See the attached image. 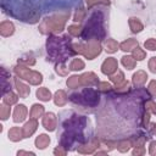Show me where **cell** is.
Here are the masks:
<instances>
[{
    "label": "cell",
    "instance_id": "1",
    "mask_svg": "<svg viewBox=\"0 0 156 156\" xmlns=\"http://www.w3.org/2000/svg\"><path fill=\"white\" fill-rule=\"evenodd\" d=\"M48 56L51 61H56L58 63H63L68 57L77 54L71 45V38L68 35L58 38L55 35H50L46 41Z\"/></svg>",
    "mask_w": 156,
    "mask_h": 156
},
{
    "label": "cell",
    "instance_id": "2",
    "mask_svg": "<svg viewBox=\"0 0 156 156\" xmlns=\"http://www.w3.org/2000/svg\"><path fill=\"white\" fill-rule=\"evenodd\" d=\"M104 11L102 9L94 10L85 24V27L82 29V39L85 41H99L105 38V27H104Z\"/></svg>",
    "mask_w": 156,
    "mask_h": 156
},
{
    "label": "cell",
    "instance_id": "3",
    "mask_svg": "<svg viewBox=\"0 0 156 156\" xmlns=\"http://www.w3.org/2000/svg\"><path fill=\"white\" fill-rule=\"evenodd\" d=\"M74 104H79L88 107H95L100 101V93L90 87L84 88L80 93H74L69 98Z\"/></svg>",
    "mask_w": 156,
    "mask_h": 156
},
{
    "label": "cell",
    "instance_id": "4",
    "mask_svg": "<svg viewBox=\"0 0 156 156\" xmlns=\"http://www.w3.org/2000/svg\"><path fill=\"white\" fill-rule=\"evenodd\" d=\"M68 17H69V11L63 12V13L58 12L57 15L44 20L41 22L39 29L43 34H48V33H51V32H61L65 27L66 21L68 20Z\"/></svg>",
    "mask_w": 156,
    "mask_h": 156
},
{
    "label": "cell",
    "instance_id": "5",
    "mask_svg": "<svg viewBox=\"0 0 156 156\" xmlns=\"http://www.w3.org/2000/svg\"><path fill=\"white\" fill-rule=\"evenodd\" d=\"M72 46L77 54H80L89 60L96 57L101 52V46L98 41H88V44H74Z\"/></svg>",
    "mask_w": 156,
    "mask_h": 156
},
{
    "label": "cell",
    "instance_id": "6",
    "mask_svg": "<svg viewBox=\"0 0 156 156\" xmlns=\"http://www.w3.org/2000/svg\"><path fill=\"white\" fill-rule=\"evenodd\" d=\"M15 72H16V74H17L20 78H22V79L29 82V83L33 84V85H38V84L41 83V80H43L41 74H40L39 72L33 71V69H29V68H27V67H24V66H17V67H15Z\"/></svg>",
    "mask_w": 156,
    "mask_h": 156
},
{
    "label": "cell",
    "instance_id": "7",
    "mask_svg": "<svg viewBox=\"0 0 156 156\" xmlns=\"http://www.w3.org/2000/svg\"><path fill=\"white\" fill-rule=\"evenodd\" d=\"M118 68V63H117V60L113 58V57H108L106 58L102 65H101V71L104 74H107V76H112Z\"/></svg>",
    "mask_w": 156,
    "mask_h": 156
},
{
    "label": "cell",
    "instance_id": "8",
    "mask_svg": "<svg viewBox=\"0 0 156 156\" xmlns=\"http://www.w3.org/2000/svg\"><path fill=\"white\" fill-rule=\"evenodd\" d=\"M80 82H82V87H90V85H98L99 84L98 76L93 72H88V73L82 74Z\"/></svg>",
    "mask_w": 156,
    "mask_h": 156
},
{
    "label": "cell",
    "instance_id": "9",
    "mask_svg": "<svg viewBox=\"0 0 156 156\" xmlns=\"http://www.w3.org/2000/svg\"><path fill=\"white\" fill-rule=\"evenodd\" d=\"M56 124H57V119L52 112H49L43 117V126L45 127V129L52 132V130H55Z\"/></svg>",
    "mask_w": 156,
    "mask_h": 156
},
{
    "label": "cell",
    "instance_id": "10",
    "mask_svg": "<svg viewBox=\"0 0 156 156\" xmlns=\"http://www.w3.org/2000/svg\"><path fill=\"white\" fill-rule=\"evenodd\" d=\"M96 147H99V141L96 139H93L88 143L82 144L78 147V152H80V154H91V152H94V150Z\"/></svg>",
    "mask_w": 156,
    "mask_h": 156
},
{
    "label": "cell",
    "instance_id": "11",
    "mask_svg": "<svg viewBox=\"0 0 156 156\" xmlns=\"http://www.w3.org/2000/svg\"><path fill=\"white\" fill-rule=\"evenodd\" d=\"M37 127H38V122H37V119H35V118H30V119L22 127L23 136H24V138L30 136V135L37 130Z\"/></svg>",
    "mask_w": 156,
    "mask_h": 156
},
{
    "label": "cell",
    "instance_id": "12",
    "mask_svg": "<svg viewBox=\"0 0 156 156\" xmlns=\"http://www.w3.org/2000/svg\"><path fill=\"white\" fill-rule=\"evenodd\" d=\"M27 113H28V110L24 105H17L13 111V121L16 123L24 121V118L27 117Z\"/></svg>",
    "mask_w": 156,
    "mask_h": 156
},
{
    "label": "cell",
    "instance_id": "13",
    "mask_svg": "<svg viewBox=\"0 0 156 156\" xmlns=\"http://www.w3.org/2000/svg\"><path fill=\"white\" fill-rule=\"evenodd\" d=\"M13 82H15V87H16V89L18 91V95L21 98H27L29 95V91H30L29 87L26 85L24 83H22L18 78H13Z\"/></svg>",
    "mask_w": 156,
    "mask_h": 156
},
{
    "label": "cell",
    "instance_id": "14",
    "mask_svg": "<svg viewBox=\"0 0 156 156\" xmlns=\"http://www.w3.org/2000/svg\"><path fill=\"white\" fill-rule=\"evenodd\" d=\"M146 79H147V74H146L144 71H138V72L134 73V76H133V84H134L136 88L144 87V84L146 83Z\"/></svg>",
    "mask_w": 156,
    "mask_h": 156
},
{
    "label": "cell",
    "instance_id": "15",
    "mask_svg": "<svg viewBox=\"0 0 156 156\" xmlns=\"http://www.w3.org/2000/svg\"><path fill=\"white\" fill-rule=\"evenodd\" d=\"M13 30H15V27H13V24H12L10 21H4V22H1V24H0V33H1L2 37H9V35H11V34L13 33Z\"/></svg>",
    "mask_w": 156,
    "mask_h": 156
},
{
    "label": "cell",
    "instance_id": "16",
    "mask_svg": "<svg viewBox=\"0 0 156 156\" xmlns=\"http://www.w3.org/2000/svg\"><path fill=\"white\" fill-rule=\"evenodd\" d=\"M23 136V130L22 128L20 127H12L10 130H9V139L12 140V141H18L21 140Z\"/></svg>",
    "mask_w": 156,
    "mask_h": 156
},
{
    "label": "cell",
    "instance_id": "17",
    "mask_svg": "<svg viewBox=\"0 0 156 156\" xmlns=\"http://www.w3.org/2000/svg\"><path fill=\"white\" fill-rule=\"evenodd\" d=\"M54 101H55L56 105L63 106V105H66V102L68 101V96L66 95V93H65L63 90H58V91H56V94H55V96H54Z\"/></svg>",
    "mask_w": 156,
    "mask_h": 156
},
{
    "label": "cell",
    "instance_id": "18",
    "mask_svg": "<svg viewBox=\"0 0 156 156\" xmlns=\"http://www.w3.org/2000/svg\"><path fill=\"white\" fill-rule=\"evenodd\" d=\"M136 46H138V41L135 39H127L126 41H123V43L119 44V48L123 51H132Z\"/></svg>",
    "mask_w": 156,
    "mask_h": 156
},
{
    "label": "cell",
    "instance_id": "19",
    "mask_svg": "<svg viewBox=\"0 0 156 156\" xmlns=\"http://www.w3.org/2000/svg\"><path fill=\"white\" fill-rule=\"evenodd\" d=\"M44 115V107L41 106V105H39V104H35V105H33L32 106V108H30V112H29V116H30V118H39V117H41Z\"/></svg>",
    "mask_w": 156,
    "mask_h": 156
},
{
    "label": "cell",
    "instance_id": "20",
    "mask_svg": "<svg viewBox=\"0 0 156 156\" xmlns=\"http://www.w3.org/2000/svg\"><path fill=\"white\" fill-rule=\"evenodd\" d=\"M49 144H50V138L48 135H45V134H40L35 139V146L38 149H45Z\"/></svg>",
    "mask_w": 156,
    "mask_h": 156
},
{
    "label": "cell",
    "instance_id": "21",
    "mask_svg": "<svg viewBox=\"0 0 156 156\" xmlns=\"http://www.w3.org/2000/svg\"><path fill=\"white\" fill-rule=\"evenodd\" d=\"M129 27H130V29H132V32L133 33H139V32H141L143 30V23L138 20V18H135V17H132V18H129Z\"/></svg>",
    "mask_w": 156,
    "mask_h": 156
},
{
    "label": "cell",
    "instance_id": "22",
    "mask_svg": "<svg viewBox=\"0 0 156 156\" xmlns=\"http://www.w3.org/2000/svg\"><path fill=\"white\" fill-rule=\"evenodd\" d=\"M37 96L38 99H40L41 101H49L51 99V93L49 89L46 88H39L37 90Z\"/></svg>",
    "mask_w": 156,
    "mask_h": 156
},
{
    "label": "cell",
    "instance_id": "23",
    "mask_svg": "<svg viewBox=\"0 0 156 156\" xmlns=\"http://www.w3.org/2000/svg\"><path fill=\"white\" fill-rule=\"evenodd\" d=\"M17 100H18V98H17V95L16 94H13L12 91H9V93H6V94H4L2 95V101H4V104H6V105H13V104H16L17 102Z\"/></svg>",
    "mask_w": 156,
    "mask_h": 156
},
{
    "label": "cell",
    "instance_id": "24",
    "mask_svg": "<svg viewBox=\"0 0 156 156\" xmlns=\"http://www.w3.org/2000/svg\"><path fill=\"white\" fill-rule=\"evenodd\" d=\"M133 144H132V140L130 139H122V140H118L117 141V144H116V147L119 150V151H122V152H126L130 146H132Z\"/></svg>",
    "mask_w": 156,
    "mask_h": 156
},
{
    "label": "cell",
    "instance_id": "25",
    "mask_svg": "<svg viewBox=\"0 0 156 156\" xmlns=\"http://www.w3.org/2000/svg\"><path fill=\"white\" fill-rule=\"evenodd\" d=\"M122 63L124 67H127L128 69H132L135 67L136 65V60L133 57V56H123L122 57Z\"/></svg>",
    "mask_w": 156,
    "mask_h": 156
},
{
    "label": "cell",
    "instance_id": "26",
    "mask_svg": "<svg viewBox=\"0 0 156 156\" xmlns=\"http://www.w3.org/2000/svg\"><path fill=\"white\" fill-rule=\"evenodd\" d=\"M67 85L72 89L82 87V82H80V76H72L67 79Z\"/></svg>",
    "mask_w": 156,
    "mask_h": 156
},
{
    "label": "cell",
    "instance_id": "27",
    "mask_svg": "<svg viewBox=\"0 0 156 156\" xmlns=\"http://www.w3.org/2000/svg\"><path fill=\"white\" fill-rule=\"evenodd\" d=\"M83 68H84V62L80 58H74L69 63V69H72V71H80Z\"/></svg>",
    "mask_w": 156,
    "mask_h": 156
},
{
    "label": "cell",
    "instance_id": "28",
    "mask_svg": "<svg viewBox=\"0 0 156 156\" xmlns=\"http://www.w3.org/2000/svg\"><path fill=\"white\" fill-rule=\"evenodd\" d=\"M105 46H106V50H107L108 52H115V51L117 50V48H118V44H117V41L113 40V39H107Z\"/></svg>",
    "mask_w": 156,
    "mask_h": 156
},
{
    "label": "cell",
    "instance_id": "29",
    "mask_svg": "<svg viewBox=\"0 0 156 156\" xmlns=\"http://www.w3.org/2000/svg\"><path fill=\"white\" fill-rule=\"evenodd\" d=\"M111 80H112L116 85L121 84V83L124 80V74H123V72L117 71V73H116V74H112V76H111Z\"/></svg>",
    "mask_w": 156,
    "mask_h": 156
},
{
    "label": "cell",
    "instance_id": "30",
    "mask_svg": "<svg viewBox=\"0 0 156 156\" xmlns=\"http://www.w3.org/2000/svg\"><path fill=\"white\" fill-rule=\"evenodd\" d=\"M10 117V105H1L0 106V118L7 119Z\"/></svg>",
    "mask_w": 156,
    "mask_h": 156
},
{
    "label": "cell",
    "instance_id": "31",
    "mask_svg": "<svg viewBox=\"0 0 156 156\" xmlns=\"http://www.w3.org/2000/svg\"><path fill=\"white\" fill-rule=\"evenodd\" d=\"M145 56H146V52L144 51V50H141L140 48H135L134 50H133V57L135 58V60H144L145 58Z\"/></svg>",
    "mask_w": 156,
    "mask_h": 156
},
{
    "label": "cell",
    "instance_id": "32",
    "mask_svg": "<svg viewBox=\"0 0 156 156\" xmlns=\"http://www.w3.org/2000/svg\"><path fill=\"white\" fill-rule=\"evenodd\" d=\"M144 106H145V110H146V111H149V112L156 115V102H154L151 99L146 100L145 104H144Z\"/></svg>",
    "mask_w": 156,
    "mask_h": 156
},
{
    "label": "cell",
    "instance_id": "33",
    "mask_svg": "<svg viewBox=\"0 0 156 156\" xmlns=\"http://www.w3.org/2000/svg\"><path fill=\"white\" fill-rule=\"evenodd\" d=\"M68 33L73 37H78L82 34V28L79 26H76V24H72L68 27Z\"/></svg>",
    "mask_w": 156,
    "mask_h": 156
},
{
    "label": "cell",
    "instance_id": "34",
    "mask_svg": "<svg viewBox=\"0 0 156 156\" xmlns=\"http://www.w3.org/2000/svg\"><path fill=\"white\" fill-rule=\"evenodd\" d=\"M111 88H112L111 84L107 83V82H99V84H98V90H99V91H102V93L110 91Z\"/></svg>",
    "mask_w": 156,
    "mask_h": 156
},
{
    "label": "cell",
    "instance_id": "35",
    "mask_svg": "<svg viewBox=\"0 0 156 156\" xmlns=\"http://www.w3.org/2000/svg\"><path fill=\"white\" fill-rule=\"evenodd\" d=\"M56 72H57L58 74H61V76H66V74L68 73V68H67L63 63H57V66H56Z\"/></svg>",
    "mask_w": 156,
    "mask_h": 156
},
{
    "label": "cell",
    "instance_id": "36",
    "mask_svg": "<svg viewBox=\"0 0 156 156\" xmlns=\"http://www.w3.org/2000/svg\"><path fill=\"white\" fill-rule=\"evenodd\" d=\"M144 45H145L146 49H149L151 51H155L156 50V39H147Z\"/></svg>",
    "mask_w": 156,
    "mask_h": 156
},
{
    "label": "cell",
    "instance_id": "37",
    "mask_svg": "<svg viewBox=\"0 0 156 156\" xmlns=\"http://www.w3.org/2000/svg\"><path fill=\"white\" fill-rule=\"evenodd\" d=\"M84 17H85V11H84L83 9H79V10L77 11L76 16H74V21H76V22H80V21L84 20Z\"/></svg>",
    "mask_w": 156,
    "mask_h": 156
},
{
    "label": "cell",
    "instance_id": "38",
    "mask_svg": "<svg viewBox=\"0 0 156 156\" xmlns=\"http://www.w3.org/2000/svg\"><path fill=\"white\" fill-rule=\"evenodd\" d=\"M147 90H149V93H150L151 96H156V80H151L149 83Z\"/></svg>",
    "mask_w": 156,
    "mask_h": 156
},
{
    "label": "cell",
    "instance_id": "39",
    "mask_svg": "<svg viewBox=\"0 0 156 156\" xmlns=\"http://www.w3.org/2000/svg\"><path fill=\"white\" fill-rule=\"evenodd\" d=\"M18 63L21 65H34L35 63V60L29 57V58H18Z\"/></svg>",
    "mask_w": 156,
    "mask_h": 156
},
{
    "label": "cell",
    "instance_id": "40",
    "mask_svg": "<svg viewBox=\"0 0 156 156\" xmlns=\"http://www.w3.org/2000/svg\"><path fill=\"white\" fill-rule=\"evenodd\" d=\"M149 68L152 73H156V57H151L149 61Z\"/></svg>",
    "mask_w": 156,
    "mask_h": 156
},
{
    "label": "cell",
    "instance_id": "41",
    "mask_svg": "<svg viewBox=\"0 0 156 156\" xmlns=\"http://www.w3.org/2000/svg\"><path fill=\"white\" fill-rule=\"evenodd\" d=\"M144 152H145L144 146L143 145H136L135 149H134V151H133V155H143Z\"/></svg>",
    "mask_w": 156,
    "mask_h": 156
},
{
    "label": "cell",
    "instance_id": "42",
    "mask_svg": "<svg viewBox=\"0 0 156 156\" xmlns=\"http://www.w3.org/2000/svg\"><path fill=\"white\" fill-rule=\"evenodd\" d=\"M149 152H150L151 155L156 156V140L150 143V146H149Z\"/></svg>",
    "mask_w": 156,
    "mask_h": 156
},
{
    "label": "cell",
    "instance_id": "43",
    "mask_svg": "<svg viewBox=\"0 0 156 156\" xmlns=\"http://www.w3.org/2000/svg\"><path fill=\"white\" fill-rule=\"evenodd\" d=\"M98 1H99V0H87V2H88V6H90V7H91V6H93L95 2H98Z\"/></svg>",
    "mask_w": 156,
    "mask_h": 156
},
{
    "label": "cell",
    "instance_id": "44",
    "mask_svg": "<svg viewBox=\"0 0 156 156\" xmlns=\"http://www.w3.org/2000/svg\"><path fill=\"white\" fill-rule=\"evenodd\" d=\"M17 154L18 155H23V154H26V155H34L33 152H29V151H18Z\"/></svg>",
    "mask_w": 156,
    "mask_h": 156
},
{
    "label": "cell",
    "instance_id": "45",
    "mask_svg": "<svg viewBox=\"0 0 156 156\" xmlns=\"http://www.w3.org/2000/svg\"><path fill=\"white\" fill-rule=\"evenodd\" d=\"M150 128H151V133H152V134H156V123H154Z\"/></svg>",
    "mask_w": 156,
    "mask_h": 156
},
{
    "label": "cell",
    "instance_id": "46",
    "mask_svg": "<svg viewBox=\"0 0 156 156\" xmlns=\"http://www.w3.org/2000/svg\"><path fill=\"white\" fill-rule=\"evenodd\" d=\"M105 1H112V0H105Z\"/></svg>",
    "mask_w": 156,
    "mask_h": 156
}]
</instances>
